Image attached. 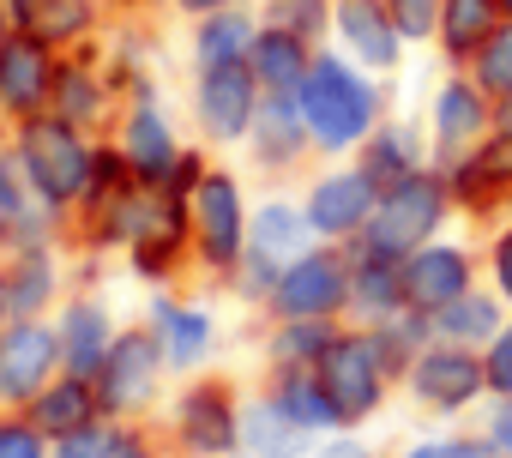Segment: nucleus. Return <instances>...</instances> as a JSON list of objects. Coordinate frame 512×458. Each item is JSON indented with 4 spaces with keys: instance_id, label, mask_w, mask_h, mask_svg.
Wrapping results in <instances>:
<instances>
[{
    "instance_id": "nucleus-38",
    "label": "nucleus",
    "mask_w": 512,
    "mask_h": 458,
    "mask_svg": "<svg viewBox=\"0 0 512 458\" xmlns=\"http://www.w3.org/2000/svg\"><path fill=\"white\" fill-rule=\"evenodd\" d=\"M61 458H145L133 440L121 434H103V428H73V440L61 446Z\"/></svg>"
},
{
    "instance_id": "nucleus-36",
    "label": "nucleus",
    "mask_w": 512,
    "mask_h": 458,
    "mask_svg": "<svg viewBox=\"0 0 512 458\" xmlns=\"http://www.w3.org/2000/svg\"><path fill=\"white\" fill-rule=\"evenodd\" d=\"M266 25L296 31L302 43H320V37L332 31V0H272V7H266Z\"/></svg>"
},
{
    "instance_id": "nucleus-35",
    "label": "nucleus",
    "mask_w": 512,
    "mask_h": 458,
    "mask_svg": "<svg viewBox=\"0 0 512 458\" xmlns=\"http://www.w3.org/2000/svg\"><path fill=\"white\" fill-rule=\"evenodd\" d=\"M332 338H338V320H284V326H278V362H284V368H290V362L314 368Z\"/></svg>"
},
{
    "instance_id": "nucleus-26",
    "label": "nucleus",
    "mask_w": 512,
    "mask_h": 458,
    "mask_svg": "<svg viewBox=\"0 0 512 458\" xmlns=\"http://www.w3.org/2000/svg\"><path fill=\"white\" fill-rule=\"evenodd\" d=\"M362 169H368L380 187H392V181L416 175V169H422V139H416V127H404V121H380V127L368 133Z\"/></svg>"
},
{
    "instance_id": "nucleus-6",
    "label": "nucleus",
    "mask_w": 512,
    "mask_h": 458,
    "mask_svg": "<svg viewBox=\"0 0 512 458\" xmlns=\"http://www.w3.org/2000/svg\"><path fill=\"white\" fill-rule=\"evenodd\" d=\"M488 133H494V97H488L464 67H452V79H440V91H434V103H428V139H434V157L452 163V157L476 151Z\"/></svg>"
},
{
    "instance_id": "nucleus-39",
    "label": "nucleus",
    "mask_w": 512,
    "mask_h": 458,
    "mask_svg": "<svg viewBox=\"0 0 512 458\" xmlns=\"http://www.w3.org/2000/svg\"><path fill=\"white\" fill-rule=\"evenodd\" d=\"M386 7H392L398 31H404L410 43H434V31H440V7H446V0H386Z\"/></svg>"
},
{
    "instance_id": "nucleus-49",
    "label": "nucleus",
    "mask_w": 512,
    "mask_h": 458,
    "mask_svg": "<svg viewBox=\"0 0 512 458\" xmlns=\"http://www.w3.org/2000/svg\"><path fill=\"white\" fill-rule=\"evenodd\" d=\"M500 7H506V19H512V0H500Z\"/></svg>"
},
{
    "instance_id": "nucleus-32",
    "label": "nucleus",
    "mask_w": 512,
    "mask_h": 458,
    "mask_svg": "<svg viewBox=\"0 0 512 458\" xmlns=\"http://www.w3.org/2000/svg\"><path fill=\"white\" fill-rule=\"evenodd\" d=\"M67 362H73L79 380L109 362V326H103L97 308H73V314H67Z\"/></svg>"
},
{
    "instance_id": "nucleus-41",
    "label": "nucleus",
    "mask_w": 512,
    "mask_h": 458,
    "mask_svg": "<svg viewBox=\"0 0 512 458\" xmlns=\"http://www.w3.org/2000/svg\"><path fill=\"white\" fill-rule=\"evenodd\" d=\"M488 284L506 296V308H512V223H500L494 229V242H488Z\"/></svg>"
},
{
    "instance_id": "nucleus-20",
    "label": "nucleus",
    "mask_w": 512,
    "mask_h": 458,
    "mask_svg": "<svg viewBox=\"0 0 512 458\" xmlns=\"http://www.w3.org/2000/svg\"><path fill=\"white\" fill-rule=\"evenodd\" d=\"M121 229H127L133 248H139V266H145V272H157V266L181 248V205H175V193L133 199V205L121 211Z\"/></svg>"
},
{
    "instance_id": "nucleus-48",
    "label": "nucleus",
    "mask_w": 512,
    "mask_h": 458,
    "mask_svg": "<svg viewBox=\"0 0 512 458\" xmlns=\"http://www.w3.org/2000/svg\"><path fill=\"white\" fill-rule=\"evenodd\" d=\"M181 7H187V13H199V19H205V13H217V7H235V0H181Z\"/></svg>"
},
{
    "instance_id": "nucleus-30",
    "label": "nucleus",
    "mask_w": 512,
    "mask_h": 458,
    "mask_svg": "<svg viewBox=\"0 0 512 458\" xmlns=\"http://www.w3.org/2000/svg\"><path fill=\"white\" fill-rule=\"evenodd\" d=\"M127 157H133V169H139V175H151V181L175 175V139L163 133V121H157L151 109H139V115H133V127H127Z\"/></svg>"
},
{
    "instance_id": "nucleus-40",
    "label": "nucleus",
    "mask_w": 512,
    "mask_h": 458,
    "mask_svg": "<svg viewBox=\"0 0 512 458\" xmlns=\"http://www.w3.org/2000/svg\"><path fill=\"white\" fill-rule=\"evenodd\" d=\"M482 368H488V398H512V314H506V326L488 338Z\"/></svg>"
},
{
    "instance_id": "nucleus-46",
    "label": "nucleus",
    "mask_w": 512,
    "mask_h": 458,
    "mask_svg": "<svg viewBox=\"0 0 512 458\" xmlns=\"http://www.w3.org/2000/svg\"><path fill=\"white\" fill-rule=\"evenodd\" d=\"M320 458H362V446H356V440H326Z\"/></svg>"
},
{
    "instance_id": "nucleus-23",
    "label": "nucleus",
    "mask_w": 512,
    "mask_h": 458,
    "mask_svg": "<svg viewBox=\"0 0 512 458\" xmlns=\"http://www.w3.org/2000/svg\"><path fill=\"white\" fill-rule=\"evenodd\" d=\"M55 368V338L37 326H19L0 338V398H31L43 374Z\"/></svg>"
},
{
    "instance_id": "nucleus-10",
    "label": "nucleus",
    "mask_w": 512,
    "mask_h": 458,
    "mask_svg": "<svg viewBox=\"0 0 512 458\" xmlns=\"http://www.w3.org/2000/svg\"><path fill=\"white\" fill-rule=\"evenodd\" d=\"M404 266V302L410 308H446L452 296H464L470 284H476V254L470 248H458V242H422L416 254H404L398 260Z\"/></svg>"
},
{
    "instance_id": "nucleus-15",
    "label": "nucleus",
    "mask_w": 512,
    "mask_h": 458,
    "mask_svg": "<svg viewBox=\"0 0 512 458\" xmlns=\"http://www.w3.org/2000/svg\"><path fill=\"white\" fill-rule=\"evenodd\" d=\"M500 25H506V7H500V0H446V7H440V31H434L440 61H446V67H470V61L482 55V43H488Z\"/></svg>"
},
{
    "instance_id": "nucleus-33",
    "label": "nucleus",
    "mask_w": 512,
    "mask_h": 458,
    "mask_svg": "<svg viewBox=\"0 0 512 458\" xmlns=\"http://www.w3.org/2000/svg\"><path fill=\"white\" fill-rule=\"evenodd\" d=\"M85 416H91L85 380H67V386H55V392L37 398V428L43 434H73V428H85Z\"/></svg>"
},
{
    "instance_id": "nucleus-14",
    "label": "nucleus",
    "mask_w": 512,
    "mask_h": 458,
    "mask_svg": "<svg viewBox=\"0 0 512 458\" xmlns=\"http://www.w3.org/2000/svg\"><path fill=\"white\" fill-rule=\"evenodd\" d=\"M157 368H163L157 338H139V332L115 338L109 344V362H103V404L109 410H127V404L151 398L157 392Z\"/></svg>"
},
{
    "instance_id": "nucleus-9",
    "label": "nucleus",
    "mask_w": 512,
    "mask_h": 458,
    "mask_svg": "<svg viewBox=\"0 0 512 458\" xmlns=\"http://www.w3.org/2000/svg\"><path fill=\"white\" fill-rule=\"evenodd\" d=\"M332 31H338L344 55L368 73H392L404 61V43H410L386 0H332Z\"/></svg>"
},
{
    "instance_id": "nucleus-4",
    "label": "nucleus",
    "mask_w": 512,
    "mask_h": 458,
    "mask_svg": "<svg viewBox=\"0 0 512 458\" xmlns=\"http://www.w3.org/2000/svg\"><path fill=\"white\" fill-rule=\"evenodd\" d=\"M404 392L428 410V416H464L488 398V368H482V350H464V344H446L434 338L410 368H404Z\"/></svg>"
},
{
    "instance_id": "nucleus-22",
    "label": "nucleus",
    "mask_w": 512,
    "mask_h": 458,
    "mask_svg": "<svg viewBox=\"0 0 512 458\" xmlns=\"http://www.w3.org/2000/svg\"><path fill=\"white\" fill-rule=\"evenodd\" d=\"M247 67L253 79H260L266 91H296L314 67V43H302L296 31H278V25H260V37H253L247 49Z\"/></svg>"
},
{
    "instance_id": "nucleus-7",
    "label": "nucleus",
    "mask_w": 512,
    "mask_h": 458,
    "mask_svg": "<svg viewBox=\"0 0 512 458\" xmlns=\"http://www.w3.org/2000/svg\"><path fill=\"white\" fill-rule=\"evenodd\" d=\"M308 248H314V223H308V211L272 199L260 217H247V254H241V260H247L253 284H260L266 296H272V284H278Z\"/></svg>"
},
{
    "instance_id": "nucleus-8",
    "label": "nucleus",
    "mask_w": 512,
    "mask_h": 458,
    "mask_svg": "<svg viewBox=\"0 0 512 458\" xmlns=\"http://www.w3.org/2000/svg\"><path fill=\"white\" fill-rule=\"evenodd\" d=\"M374 205H380V181L356 163V169L320 175L302 211H308V223H314V236H326V242H356L362 229H368V217H374Z\"/></svg>"
},
{
    "instance_id": "nucleus-17",
    "label": "nucleus",
    "mask_w": 512,
    "mask_h": 458,
    "mask_svg": "<svg viewBox=\"0 0 512 458\" xmlns=\"http://www.w3.org/2000/svg\"><path fill=\"white\" fill-rule=\"evenodd\" d=\"M181 440L205 458L241 446V410L223 398V386H199V392L181 398Z\"/></svg>"
},
{
    "instance_id": "nucleus-43",
    "label": "nucleus",
    "mask_w": 512,
    "mask_h": 458,
    "mask_svg": "<svg viewBox=\"0 0 512 458\" xmlns=\"http://www.w3.org/2000/svg\"><path fill=\"white\" fill-rule=\"evenodd\" d=\"M61 109H67V115H91V109H97V85L79 79V73H67V79H61Z\"/></svg>"
},
{
    "instance_id": "nucleus-47",
    "label": "nucleus",
    "mask_w": 512,
    "mask_h": 458,
    "mask_svg": "<svg viewBox=\"0 0 512 458\" xmlns=\"http://www.w3.org/2000/svg\"><path fill=\"white\" fill-rule=\"evenodd\" d=\"M494 133H500V139H512V97H500V103H494Z\"/></svg>"
},
{
    "instance_id": "nucleus-44",
    "label": "nucleus",
    "mask_w": 512,
    "mask_h": 458,
    "mask_svg": "<svg viewBox=\"0 0 512 458\" xmlns=\"http://www.w3.org/2000/svg\"><path fill=\"white\" fill-rule=\"evenodd\" d=\"M43 290H49V266H43V260H31V266H25V278H19L13 308H37V302H43Z\"/></svg>"
},
{
    "instance_id": "nucleus-13",
    "label": "nucleus",
    "mask_w": 512,
    "mask_h": 458,
    "mask_svg": "<svg viewBox=\"0 0 512 458\" xmlns=\"http://www.w3.org/2000/svg\"><path fill=\"white\" fill-rule=\"evenodd\" d=\"M260 97H266V85L253 79L247 61L205 67V79H199V115H205V127H211L217 139H241V133H253Z\"/></svg>"
},
{
    "instance_id": "nucleus-2",
    "label": "nucleus",
    "mask_w": 512,
    "mask_h": 458,
    "mask_svg": "<svg viewBox=\"0 0 512 458\" xmlns=\"http://www.w3.org/2000/svg\"><path fill=\"white\" fill-rule=\"evenodd\" d=\"M452 211H458V199H452L446 169H440V163H422L416 175L380 187V205H374L368 229H362L350 248H362V254H386V260H404V254H416L422 242L440 236V223H446Z\"/></svg>"
},
{
    "instance_id": "nucleus-37",
    "label": "nucleus",
    "mask_w": 512,
    "mask_h": 458,
    "mask_svg": "<svg viewBox=\"0 0 512 458\" xmlns=\"http://www.w3.org/2000/svg\"><path fill=\"white\" fill-rule=\"evenodd\" d=\"M404 458H500L488 434H434V440H416Z\"/></svg>"
},
{
    "instance_id": "nucleus-12",
    "label": "nucleus",
    "mask_w": 512,
    "mask_h": 458,
    "mask_svg": "<svg viewBox=\"0 0 512 458\" xmlns=\"http://www.w3.org/2000/svg\"><path fill=\"white\" fill-rule=\"evenodd\" d=\"M193 223H199V248L211 266H235L247 254V217H241V193L229 175L193 181Z\"/></svg>"
},
{
    "instance_id": "nucleus-28",
    "label": "nucleus",
    "mask_w": 512,
    "mask_h": 458,
    "mask_svg": "<svg viewBox=\"0 0 512 458\" xmlns=\"http://www.w3.org/2000/svg\"><path fill=\"white\" fill-rule=\"evenodd\" d=\"M253 37H260V25H253L241 7H217L199 19V67H223V61H247Z\"/></svg>"
},
{
    "instance_id": "nucleus-34",
    "label": "nucleus",
    "mask_w": 512,
    "mask_h": 458,
    "mask_svg": "<svg viewBox=\"0 0 512 458\" xmlns=\"http://www.w3.org/2000/svg\"><path fill=\"white\" fill-rule=\"evenodd\" d=\"M464 73H470V79H476L494 103H500V97H512V19H506V25L482 43V55H476Z\"/></svg>"
},
{
    "instance_id": "nucleus-5",
    "label": "nucleus",
    "mask_w": 512,
    "mask_h": 458,
    "mask_svg": "<svg viewBox=\"0 0 512 458\" xmlns=\"http://www.w3.org/2000/svg\"><path fill=\"white\" fill-rule=\"evenodd\" d=\"M278 320H338L350 314V248H308L272 284Z\"/></svg>"
},
{
    "instance_id": "nucleus-1",
    "label": "nucleus",
    "mask_w": 512,
    "mask_h": 458,
    "mask_svg": "<svg viewBox=\"0 0 512 458\" xmlns=\"http://www.w3.org/2000/svg\"><path fill=\"white\" fill-rule=\"evenodd\" d=\"M296 103H302L308 133H314L320 151H356L380 127V91L344 55H314L308 79L296 85Z\"/></svg>"
},
{
    "instance_id": "nucleus-45",
    "label": "nucleus",
    "mask_w": 512,
    "mask_h": 458,
    "mask_svg": "<svg viewBox=\"0 0 512 458\" xmlns=\"http://www.w3.org/2000/svg\"><path fill=\"white\" fill-rule=\"evenodd\" d=\"M0 458H43L31 428H0Z\"/></svg>"
},
{
    "instance_id": "nucleus-11",
    "label": "nucleus",
    "mask_w": 512,
    "mask_h": 458,
    "mask_svg": "<svg viewBox=\"0 0 512 458\" xmlns=\"http://www.w3.org/2000/svg\"><path fill=\"white\" fill-rule=\"evenodd\" d=\"M25 169L37 175V187L49 193V199H73V193H85V181H91V151L73 139V127H61V121H31L25 127Z\"/></svg>"
},
{
    "instance_id": "nucleus-3",
    "label": "nucleus",
    "mask_w": 512,
    "mask_h": 458,
    "mask_svg": "<svg viewBox=\"0 0 512 458\" xmlns=\"http://www.w3.org/2000/svg\"><path fill=\"white\" fill-rule=\"evenodd\" d=\"M314 374H320V386L332 392V404H338L344 428L368 422V416L386 404V386H392V374H386L380 344H374V332H368V326H362V332H344V326H338V338L320 350Z\"/></svg>"
},
{
    "instance_id": "nucleus-18",
    "label": "nucleus",
    "mask_w": 512,
    "mask_h": 458,
    "mask_svg": "<svg viewBox=\"0 0 512 458\" xmlns=\"http://www.w3.org/2000/svg\"><path fill=\"white\" fill-rule=\"evenodd\" d=\"M308 115H302V103H296V91H266L260 97V115H253V145H260V163H272V169H284V163H296L302 151H308Z\"/></svg>"
},
{
    "instance_id": "nucleus-50",
    "label": "nucleus",
    "mask_w": 512,
    "mask_h": 458,
    "mask_svg": "<svg viewBox=\"0 0 512 458\" xmlns=\"http://www.w3.org/2000/svg\"><path fill=\"white\" fill-rule=\"evenodd\" d=\"M0 49H7V43H0Z\"/></svg>"
},
{
    "instance_id": "nucleus-42",
    "label": "nucleus",
    "mask_w": 512,
    "mask_h": 458,
    "mask_svg": "<svg viewBox=\"0 0 512 458\" xmlns=\"http://www.w3.org/2000/svg\"><path fill=\"white\" fill-rule=\"evenodd\" d=\"M482 434L494 440V452H500V458H512V398H494V404H488Z\"/></svg>"
},
{
    "instance_id": "nucleus-19",
    "label": "nucleus",
    "mask_w": 512,
    "mask_h": 458,
    "mask_svg": "<svg viewBox=\"0 0 512 458\" xmlns=\"http://www.w3.org/2000/svg\"><path fill=\"white\" fill-rule=\"evenodd\" d=\"M398 308H404V266L386 254L350 248V314H362V326H374Z\"/></svg>"
},
{
    "instance_id": "nucleus-21",
    "label": "nucleus",
    "mask_w": 512,
    "mask_h": 458,
    "mask_svg": "<svg viewBox=\"0 0 512 458\" xmlns=\"http://www.w3.org/2000/svg\"><path fill=\"white\" fill-rule=\"evenodd\" d=\"M241 452L247 458H308V428L278 398H260L241 410Z\"/></svg>"
},
{
    "instance_id": "nucleus-29",
    "label": "nucleus",
    "mask_w": 512,
    "mask_h": 458,
    "mask_svg": "<svg viewBox=\"0 0 512 458\" xmlns=\"http://www.w3.org/2000/svg\"><path fill=\"white\" fill-rule=\"evenodd\" d=\"M157 326H163V356H169L175 368L199 362V356H205V344H211V320H205V314H193V308L157 302Z\"/></svg>"
},
{
    "instance_id": "nucleus-31",
    "label": "nucleus",
    "mask_w": 512,
    "mask_h": 458,
    "mask_svg": "<svg viewBox=\"0 0 512 458\" xmlns=\"http://www.w3.org/2000/svg\"><path fill=\"white\" fill-rule=\"evenodd\" d=\"M13 19L37 43H67L85 25V7H79V0H13Z\"/></svg>"
},
{
    "instance_id": "nucleus-24",
    "label": "nucleus",
    "mask_w": 512,
    "mask_h": 458,
    "mask_svg": "<svg viewBox=\"0 0 512 458\" xmlns=\"http://www.w3.org/2000/svg\"><path fill=\"white\" fill-rule=\"evenodd\" d=\"M368 332H374V344H380V362H386V374H392V380H404V368H410V362H416V356L434 344V314L404 302L398 314L374 320Z\"/></svg>"
},
{
    "instance_id": "nucleus-25",
    "label": "nucleus",
    "mask_w": 512,
    "mask_h": 458,
    "mask_svg": "<svg viewBox=\"0 0 512 458\" xmlns=\"http://www.w3.org/2000/svg\"><path fill=\"white\" fill-rule=\"evenodd\" d=\"M308 434H326V428H344V416H338V404H332V392L320 386V374L314 368H302V362H290L284 374H278V392H272Z\"/></svg>"
},
{
    "instance_id": "nucleus-16",
    "label": "nucleus",
    "mask_w": 512,
    "mask_h": 458,
    "mask_svg": "<svg viewBox=\"0 0 512 458\" xmlns=\"http://www.w3.org/2000/svg\"><path fill=\"white\" fill-rule=\"evenodd\" d=\"M506 326V296L488 284H470L464 296H452L446 308H434V338L464 344V350H488V338Z\"/></svg>"
},
{
    "instance_id": "nucleus-27",
    "label": "nucleus",
    "mask_w": 512,
    "mask_h": 458,
    "mask_svg": "<svg viewBox=\"0 0 512 458\" xmlns=\"http://www.w3.org/2000/svg\"><path fill=\"white\" fill-rule=\"evenodd\" d=\"M43 49H49V43H37V37L0 49V97H7L13 109L43 103V91H49V55H43Z\"/></svg>"
}]
</instances>
